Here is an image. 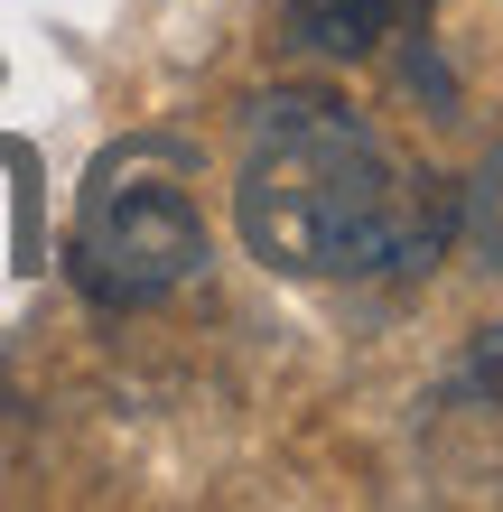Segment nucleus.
<instances>
[{
	"label": "nucleus",
	"mask_w": 503,
	"mask_h": 512,
	"mask_svg": "<svg viewBox=\"0 0 503 512\" xmlns=\"http://www.w3.org/2000/svg\"><path fill=\"white\" fill-rule=\"evenodd\" d=\"M233 215H243L252 261L289 270V280H373V270L429 261L438 243L429 196L382 159V140L345 103L317 94L261 103Z\"/></svg>",
	"instance_id": "1"
},
{
	"label": "nucleus",
	"mask_w": 503,
	"mask_h": 512,
	"mask_svg": "<svg viewBox=\"0 0 503 512\" xmlns=\"http://www.w3.org/2000/svg\"><path fill=\"white\" fill-rule=\"evenodd\" d=\"M66 261H75V289L94 308H159V298H177L205 270V215L187 196V168L150 140L112 149L84 177Z\"/></svg>",
	"instance_id": "2"
},
{
	"label": "nucleus",
	"mask_w": 503,
	"mask_h": 512,
	"mask_svg": "<svg viewBox=\"0 0 503 512\" xmlns=\"http://www.w3.org/2000/svg\"><path fill=\"white\" fill-rule=\"evenodd\" d=\"M420 19H429V0H289V38L317 56H373L410 38Z\"/></svg>",
	"instance_id": "3"
},
{
	"label": "nucleus",
	"mask_w": 503,
	"mask_h": 512,
	"mask_svg": "<svg viewBox=\"0 0 503 512\" xmlns=\"http://www.w3.org/2000/svg\"><path fill=\"white\" fill-rule=\"evenodd\" d=\"M476 233H485V252L503 261V159L485 168V187H476Z\"/></svg>",
	"instance_id": "4"
},
{
	"label": "nucleus",
	"mask_w": 503,
	"mask_h": 512,
	"mask_svg": "<svg viewBox=\"0 0 503 512\" xmlns=\"http://www.w3.org/2000/svg\"><path fill=\"white\" fill-rule=\"evenodd\" d=\"M476 382L503 391V326H485V336H476Z\"/></svg>",
	"instance_id": "5"
}]
</instances>
